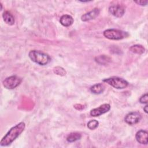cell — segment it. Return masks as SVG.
I'll list each match as a JSON object with an SVG mask.
<instances>
[{"label": "cell", "instance_id": "8fae6325", "mask_svg": "<svg viewBox=\"0 0 148 148\" xmlns=\"http://www.w3.org/2000/svg\"><path fill=\"white\" fill-rule=\"evenodd\" d=\"M74 22L73 17L69 14H64L60 18V23L64 27H69Z\"/></svg>", "mask_w": 148, "mask_h": 148}, {"label": "cell", "instance_id": "7a4b0ae2", "mask_svg": "<svg viewBox=\"0 0 148 148\" xmlns=\"http://www.w3.org/2000/svg\"><path fill=\"white\" fill-rule=\"evenodd\" d=\"M28 56L33 62L40 65H46L51 61V58L47 54L39 50H31Z\"/></svg>", "mask_w": 148, "mask_h": 148}, {"label": "cell", "instance_id": "6da1fadb", "mask_svg": "<svg viewBox=\"0 0 148 148\" xmlns=\"http://www.w3.org/2000/svg\"><path fill=\"white\" fill-rule=\"evenodd\" d=\"M25 128V124L23 121H21L15 126L12 127L1 139L0 145L1 146H7L10 145L24 131Z\"/></svg>", "mask_w": 148, "mask_h": 148}, {"label": "cell", "instance_id": "5b68a950", "mask_svg": "<svg viewBox=\"0 0 148 148\" xmlns=\"http://www.w3.org/2000/svg\"><path fill=\"white\" fill-rule=\"evenodd\" d=\"M21 82V78L18 76L13 75L5 79L3 81V86L7 89L12 90L18 86Z\"/></svg>", "mask_w": 148, "mask_h": 148}, {"label": "cell", "instance_id": "9a60e30c", "mask_svg": "<svg viewBox=\"0 0 148 148\" xmlns=\"http://www.w3.org/2000/svg\"><path fill=\"white\" fill-rule=\"evenodd\" d=\"M110 60L111 58L106 55H99L95 58V61L97 63L102 65L107 64L110 61Z\"/></svg>", "mask_w": 148, "mask_h": 148}, {"label": "cell", "instance_id": "e0dca14e", "mask_svg": "<svg viewBox=\"0 0 148 148\" xmlns=\"http://www.w3.org/2000/svg\"><path fill=\"white\" fill-rule=\"evenodd\" d=\"M99 125V122L96 120H92L88 122L87 127L91 130L96 129Z\"/></svg>", "mask_w": 148, "mask_h": 148}, {"label": "cell", "instance_id": "30bf717a", "mask_svg": "<svg viewBox=\"0 0 148 148\" xmlns=\"http://www.w3.org/2000/svg\"><path fill=\"white\" fill-rule=\"evenodd\" d=\"M99 9L94 8L92 10L83 14L81 17V20L83 21H88L96 18L99 14Z\"/></svg>", "mask_w": 148, "mask_h": 148}, {"label": "cell", "instance_id": "d6986e66", "mask_svg": "<svg viewBox=\"0 0 148 148\" xmlns=\"http://www.w3.org/2000/svg\"><path fill=\"white\" fill-rule=\"evenodd\" d=\"M139 102L143 104H147L148 102V97H147V94H145L143 95L142 96L140 97L139 98Z\"/></svg>", "mask_w": 148, "mask_h": 148}, {"label": "cell", "instance_id": "ac0fdd59", "mask_svg": "<svg viewBox=\"0 0 148 148\" xmlns=\"http://www.w3.org/2000/svg\"><path fill=\"white\" fill-rule=\"evenodd\" d=\"M53 72L56 75L60 76H64L66 74L65 70L61 66H56L53 68Z\"/></svg>", "mask_w": 148, "mask_h": 148}, {"label": "cell", "instance_id": "9c48e42d", "mask_svg": "<svg viewBox=\"0 0 148 148\" xmlns=\"http://www.w3.org/2000/svg\"><path fill=\"white\" fill-rule=\"evenodd\" d=\"M135 139L138 143L143 145H147L148 142L147 132L143 130H140L138 131L136 133Z\"/></svg>", "mask_w": 148, "mask_h": 148}, {"label": "cell", "instance_id": "7c38bea8", "mask_svg": "<svg viewBox=\"0 0 148 148\" xmlns=\"http://www.w3.org/2000/svg\"><path fill=\"white\" fill-rule=\"evenodd\" d=\"M3 21L8 25H12L14 24L15 19L13 14L9 11H5L2 14Z\"/></svg>", "mask_w": 148, "mask_h": 148}, {"label": "cell", "instance_id": "8992f818", "mask_svg": "<svg viewBox=\"0 0 148 148\" xmlns=\"http://www.w3.org/2000/svg\"><path fill=\"white\" fill-rule=\"evenodd\" d=\"M142 119L141 114L139 112H132L126 115L124 121L129 125H134L138 123Z\"/></svg>", "mask_w": 148, "mask_h": 148}, {"label": "cell", "instance_id": "ba28073f", "mask_svg": "<svg viewBox=\"0 0 148 148\" xmlns=\"http://www.w3.org/2000/svg\"><path fill=\"white\" fill-rule=\"evenodd\" d=\"M110 109V105L108 103H103L99 107L94 108L90 111V115L92 117L99 116L105 113H107Z\"/></svg>", "mask_w": 148, "mask_h": 148}, {"label": "cell", "instance_id": "4fadbf2b", "mask_svg": "<svg viewBox=\"0 0 148 148\" xmlns=\"http://www.w3.org/2000/svg\"><path fill=\"white\" fill-rule=\"evenodd\" d=\"M105 87L102 83H97L90 87V91L95 94H99L102 93L105 90Z\"/></svg>", "mask_w": 148, "mask_h": 148}, {"label": "cell", "instance_id": "52a82bcc", "mask_svg": "<svg viewBox=\"0 0 148 148\" xmlns=\"http://www.w3.org/2000/svg\"><path fill=\"white\" fill-rule=\"evenodd\" d=\"M125 11V8L120 4L112 5L109 8V13L116 17H121L124 15Z\"/></svg>", "mask_w": 148, "mask_h": 148}, {"label": "cell", "instance_id": "5bb4252c", "mask_svg": "<svg viewBox=\"0 0 148 148\" xmlns=\"http://www.w3.org/2000/svg\"><path fill=\"white\" fill-rule=\"evenodd\" d=\"M129 50L133 53L137 54H142L145 51V47L140 45H135L131 46Z\"/></svg>", "mask_w": 148, "mask_h": 148}, {"label": "cell", "instance_id": "277c9868", "mask_svg": "<svg viewBox=\"0 0 148 148\" xmlns=\"http://www.w3.org/2000/svg\"><path fill=\"white\" fill-rule=\"evenodd\" d=\"M102 82L116 89H123L128 86V82L125 79L116 76L104 79L102 80Z\"/></svg>", "mask_w": 148, "mask_h": 148}, {"label": "cell", "instance_id": "2e32d148", "mask_svg": "<svg viewBox=\"0 0 148 148\" xmlns=\"http://www.w3.org/2000/svg\"><path fill=\"white\" fill-rule=\"evenodd\" d=\"M82 135L79 132H71L66 137V140L68 142H74L76 140L80 139Z\"/></svg>", "mask_w": 148, "mask_h": 148}, {"label": "cell", "instance_id": "ffe728a7", "mask_svg": "<svg viewBox=\"0 0 148 148\" xmlns=\"http://www.w3.org/2000/svg\"><path fill=\"white\" fill-rule=\"evenodd\" d=\"M134 2L141 6H145L147 4L148 1L147 0H138V1H135Z\"/></svg>", "mask_w": 148, "mask_h": 148}, {"label": "cell", "instance_id": "3957f363", "mask_svg": "<svg viewBox=\"0 0 148 148\" xmlns=\"http://www.w3.org/2000/svg\"><path fill=\"white\" fill-rule=\"evenodd\" d=\"M103 35L106 38L114 40H121L129 36L128 32L117 29H108L103 31Z\"/></svg>", "mask_w": 148, "mask_h": 148}, {"label": "cell", "instance_id": "44dd1931", "mask_svg": "<svg viewBox=\"0 0 148 148\" xmlns=\"http://www.w3.org/2000/svg\"><path fill=\"white\" fill-rule=\"evenodd\" d=\"M147 108H148V106L147 105L143 108V110L146 113H147Z\"/></svg>", "mask_w": 148, "mask_h": 148}]
</instances>
